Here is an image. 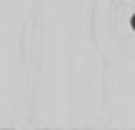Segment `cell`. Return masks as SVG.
Wrapping results in <instances>:
<instances>
[{
    "label": "cell",
    "mask_w": 135,
    "mask_h": 130,
    "mask_svg": "<svg viewBox=\"0 0 135 130\" xmlns=\"http://www.w3.org/2000/svg\"><path fill=\"white\" fill-rule=\"evenodd\" d=\"M133 27H135V17H133Z\"/></svg>",
    "instance_id": "6da1fadb"
}]
</instances>
